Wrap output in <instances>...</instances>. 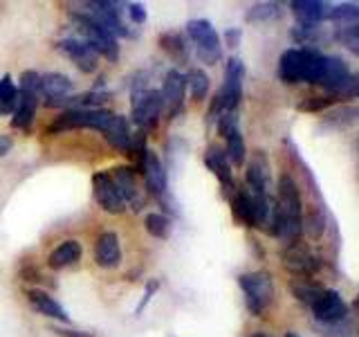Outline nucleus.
Here are the masks:
<instances>
[{
	"label": "nucleus",
	"instance_id": "1",
	"mask_svg": "<svg viewBox=\"0 0 359 337\" xmlns=\"http://www.w3.org/2000/svg\"><path fill=\"white\" fill-rule=\"evenodd\" d=\"M243 81H245V63L238 56H231L224 65V77L222 86L211 99L209 110H207V121H216L222 112H238V106L243 101Z\"/></svg>",
	"mask_w": 359,
	"mask_h": 337
},
{
	"label": "nucleus",
	"instance_id": "32",
	"mask_svg": "<svg viewBox=\"0 0 359 337\" xmlns=\"http://www.w3.org/2000/svg\"><path fill=\"white\" fill-rule=\"evenodd\" d=\"M292 39H294L303 48H314L317 43L330 39L328 34L323 32L321 25H294L292 27Z\"/></svg>",
	"mask_w": 359,
	"mask_h": 337
},
{
	"label": "nucleus",
	"instance_id": "40",
	"mask_svg": "<svg viewBox=\"0 0 359 337\" xmlns=\"http://www.w3.org/2000/svg\"><path fill=\"white\" fill-rule=\"evenodd\" d=\"M321 337H355V329L351 324V317H346L344 322H337V324H325L321 326Z\"/></svg>",
	"mask_w": 359,
	"mask_h": 337
},
{
	"label": "nucleus",
	"instance_id": "9",
	"mask_svg": "<svg viewBox=\"0 0 359 337\" xmlns=\"http://www.w3.org/2000/svg\"><path fill=\"white\" fill-rule=\"evenodd\" d=\"M278 258H280V265H283L287 272L297 275L301 279L314 277L321 270V265H323L321 263V256L314 254L303 241L285 245L283 250L278 252Z\"/></svg>",
	"mask_w": 359,
	"mask_h": 337
},
{
	"label": "nucleus",
	"instance_id": "47",
	"mask_svg": "<svg viewBox=\"0 0 359 337\" xmlns=\"http://www.w3.org/2000/svg\"><path fill=\"white\" fill-rule=\"evenodd\" d=\"M54 335L59 337H95L93 331H79V329H63V326H54L52 329Z\"/></svg>",
	"mask_w": 359,
	"mask_h": 337
},
{
	"label": "nucleus",
	"instance_id": "38",
	"mask_svg": "<svg viewBox=\"0 0 359 337\" xmlns=\"http://www.w3.org/2000/svg\"><path fill=\"white\" fill-rule=\"evenodd\" d=\"M330 39L341 43L348 52L359 54V22H353V25H337L330 34Z\"/></svg>",
	"mask_w": 359,
	"mask_h": 337
},
{
	"label": "nucleus",
	"instance_id": "28",
	"mask_svg": "<svg viewBox=\"0 0 359 337\" xmlns=\"http://www.w3.org/2000/svg\"><path fill=\"white\" fill-rule=\"evenodd\" d=\"M187 77V90L194 101H205L209 97V88H211V79L209 74L202 70V67H191L189 72H184Z\"/></svg>",
	"mask_w": 359,
	"mask_h": 337
},
{
	"label": "nucleus",
	"instance_id": "16",
	"mask_svg": "<svg viewBox=\"0 0 359 337\" xmlns=\"http://www.w3.org/2000/svg\"><path fill=\"white\" fill-rule=\"evenodd\" d=\"M351 67H348V63L341 59V56L337 54H325L323 56V72H321V79H319V86H323L325 90H328V95L337 99V95H339V90L351 81Z\"/></svg>",
	"mask_w": 359,
	"mask_h": 337
},
{
	"label": "nucleus",
	"instance_id": "22",
	"mask_svg": "<svg viewBox=\"0 0 359 337\" xmlns=\"http://www.w3.org/2000/svg\"><path fill=\"white\" fill-rule=\"evenodd\" d=\"M18 88V86H16ZM41 104V95L29 93V90H20L18 88V101L16 108L11 112V128L18 131H29L34 117H36V108Z\"/></svg>",
	"mask_w": 359,
	"mask_h": 337
},
{
	"label": "nucleus",
	"instance_id": "20",
	"mask_svg": "<svg viewBox=\"0 0 359 337\" xmlns=\"http://www.w3.org/2000/svg\"><path fill=\"white\" fill-rule=\"evenodd\" d=\"M25 297L29 301V306L36 310L39 315H43V317L56 319V322H61V324H70V315H67V310L50 295L48 290H43V288H27Z\"/></svg>",
	"mask_w": 359,
	"mask_h": 337
},
{
	"label": "nucleus",
	"instance_id": "25",
	"mask_svg": "<svg viewBox=\"0 0 359 337\" xmlns=\"http://www.w3.org/2000/svg\"><path fill=\"white\" fill-rule=\"evenodd\" d=\"M81 256H83V245L76 239H65L48 254V265L52 270H63V267H70V265L79 263Z\"/></svg>",
	"mask_w": 359,
	"mask_h": 337
},
{
	"label": "nucleus",
	"instance_id": "36",
	"mask_svg": "<svg viewBox=\"0 0 359 337\" xmlns=\"http://www.w3.org/2000/svg\"><path fill=\"white\" fill-rule=\"evenodd\" d=\"M301 232L308 236L312 241H319L323 232H325V213L317 207V209H310L306 216L301 218Z\"/></svg>",
	"mask_w": 359,
	"mask_h": 337
},
{
	"label": "nucleus",
	"instance_id": "29",
	"mask_svg": "<svg viewBox=\"0 0 359 337\" xmlns=\"http://www.w3.org/2000/svg\"><path fill=\"white\" fill-rule=\"evenodd\" d=\"M144 230L149 232L153 239H168L173 232V220L168 213H162V211H151L144 216Z\"/></svg>",
	"mask_w": 359,
	"mask_h": 337
},
{
	"label": "nucleus",
	"instance_id": "30",
	"mask_svg": "<svg viewBox=\"0 0 359 337\" xmlns=\"http://www.w3.org/2000/svg\"><path fill=\"white\" fill-rule=\"evenodd\" d=\"M285 5L280 3H256L252 7H247L245 11V20L247 22H269L283 16Z\"/></svg>",
	"mask_w": 359,
	"mask_h": 337
},
{
	"label": "nucleus",
	"instance_id": "18",
	"mask_svg": "<svg viewBox=\"0 0 359 337\" xmlns=\"http://www.w3.org/2000/svg\"><path fill=\"white\" fill-rule=\"evenodd\" d=\"M74 90L72 79L63 72H45L41 74V99L48 108H56L59 101L70 97Z\"/></svg>",
	"mask_w": 359,
	"mask_h": 337
},
{
	"label": "nucleus",
	"instance_id": "8",
	"mask_svg": "<svg viewBox=\"0 0 359 337\" xmlns=\"http://www.w3.org/2000/svg\"><path fill=\"white\" fill-rule=\"evenodd\" d=\"M162 119V95L157 88H144L130 93V124L142 133L155 128Z\"/></svg>",
	"mask_w": 359,
	"mask_h": 337
},
{
	"label": "nucleus",
	"instance_id": "2",
	"mask_svg": "<svg viewBox=\"0 0 359 337\" xmlns=\"http://www.w3.org/2000/svg\"><path fill=\"white\" fill-rule=\"evenodd\" d=\"M135 171L144 178L146 194L164 209L162 213H166V211L175 213V202L171 196V187H168V176H166V168L160 160V155L149 149L144 153L142 162L135 166Z\"/></svg>",
	"mask_w": 359,
	"mask_h": 337
},
{
	"label": "nucleus",
	"instance_id": "42",
	"mask_svg": "<svg viewBox=\"0 0 359 337\" xmlns=\"http://www.w3.org/2000/svg\"><path fill=\"white\" fill-rule=\"evenodd\" d=\"M241 128V121H238V112H222L216 119V131L220 138H227L229 133L238 131Z\"/></svg>",
	"mask_w": 359,
	"mask_h": 337
},
{
	"label": "nucleus",
	"instance_id": "12",
	"mask_svg": "<svg viewBox=\"0 0 359 337\" xmlns=\"http://www.w3.org/2000/svg\"><path fill=\"white\" fill-rule=\"evenodd\" d=\"M310 310H312L314 322L321 324V326L337 324V322H344L346 317H351V308H348V303L341 297V292L332 290V288H323V292L314 299Z\"/></svg>",
	"mask_w": 359,
	"mask_h": 337
},
{
	"label": "nucleus",
	"instance_id": "23",
	"mask_svg": "<svg viewBox=\"0 0 359 337\" xmlns=\"http://www.w3.org/2000/svg\"><path fill=\"white\" fill-rule=\"evenodd\" d=\"M157 43H160V50L177 65V70H180V65H187L189 63L191 48H189V41H187V37H184L182 32L168 29V32L160 34Z\"/></svg>",
	"mask_w": 359,
	"mask_h": 337
},
{
	"label": "nucleus",
	"instance_id": "6",
	"mask_svg": "<svg viewBox=\"0 0 359 337\" xmlns=\"http://www.w3.org/2000/svg\"><path fill=\"white\" fill-rule=\"evenodd\" d=\"M83 14H88L95 22H99L106 32H110L117 41L119 39H135V34L126 20H123V7L126 3H115V0H88L83 3Z\"/></svg>",
	"mask_w": 359,
	"mask_h": 337
},
{
	"label": "nucleus",
	"instance_id": "34",
	"mask_svg": "<svg viewBox=\"0 0 359 337\" xmlns=\"http://www.w3.org/2000/svg\"><path fill=\"white\" fill-rule=\"evenodd\" d=\"M290 290H292V295H294V299L299 303H303V306L310 308L314 303V299H317L323 292V286L314 284V281H310V279H299V281H294V284L290 286Z\"/></svg>",
	"mask_w": 359,
	"mask_h": 337
},
{
	"label": "nucleus",
	"instance_id": "10",
	"mask_svg": "<svg viewBox=\"0 0 359 337\" xmlns=\"http://www.w3.org/2000/svg\"><path fill=\"white\" fill-rule=\"evenodd\" d=\"M162 117L175 119L184 112V99H187V77L177 67H171L164 74L162 81Z\"/></svg>",
	"mask_w": 359,
	"mask_h": 337
},
{
	"label": "nucleus",
	"instance_id": "13",
	"mask_svg": "<svg viewBox=\"0 0 359 337\" xmlns=\"http://www.w3.org/2000/svg\"><path fill=\"white\" fill-rule=\"evenodd\" d=\"M108 173L115 183L121 200L126 202V207L133 211H140L144 207V191L140 187V173L135 171L130 164H119L108 168Z\"/></svg>",
	"mask_w": 359,
	"mask_h": 337
},
{
	"label": "nucleus",
	"instance_id": "50",
	"mask_svg": "<svg viewBox=\"0 0 359 337\" xmlns=\"http://www.w3.org/2000/svg\"><path fill=\"white\" fill-rule=\"evenodd\" d=\"M252 337H269V335H265V333H256V335H252Z\"/></svg>",
	"mask_w": 359,
	"mask_h": 337
},
{
	"label": "nucleus",
	"instance_id": "46",
	"mask_svg": "<svg viewBox=\"0 0 359 337\" xmlns=\"http://www.w3.org/2000/svg\"><path fill=\"white\" fill-rule=\"evenodd\" d=\"M20 277H22V281H29V284H36V286L45 284V281H43L45 277L34 265H25V267H22L20 270Z\"/></svg>",
	"mask_w": 359,
	"mask_h": 337
},
{
	"label": "nucleus",
	"instance_id": "35",
	"mask_svg": "<svg viewBox=\"0 0 359 337\" xmlns=\"http://www.w3.org/2000/svg\"><path fill=\"white\" fill-rule=\"evenodd\" d=\"M357 117H359V110L355 106H341L337 110L325 112L323 124H325V126H330V128H348V126H353V124L357 121Z\"/></svg>",
	"mask_w": 359,
	"mask_h": 337
},
{
	"label": "nucleus",
	"instance_id": "31",
	"mask_svg": "<svg viewBox=\"0 0 359 337\" xmlns=\"http://www.w3.org/2000/svg\"><path fill=\"white\" fill-rule=\"evenodd\" d=\"M16 101H18L16 81L11 79V74H3L0 77V117L11 115L16 108Z\"/></svg>",
	"mask_w": 359,
	"mask_h": 337
},
{
	"label": "nucleus",
	"instance_id": "49",
	"mask_svg": "<svg viewBox=\"0 0 359 337\" xmlns=\"http://www.w3.org/2000/svg\"><path fill=\"white\" fill-rule=\"evenodd\" d=\"M285 337H301V335H299V333H294V331H287V333H285Z\"/></svg>",
	"mask_w": 359,
	"mask_h": 337
},
{
	"label": "nucleus",
	"instance_id": "14",
	"mask_svg": "<svg viewBox=\"0 0 359 337\" xmlns=\"http://www.w3.org/2000/svg\"><path fill=\"white\" fill-rule=\"evenodd\" d=\"M54 50L56 52H61L65 59H70L79 70L86 72V74H93L97 72V61H99V56L97 52L90 48V45L83 41V39H79L76 34L74 37H63L54 43Z\"/></svg>",
	"mask_w": 359,
	"mask_h": 337
},
{
	"label": "nucleus",
	"instance_id": "39",
	"mask_svg": "<svg viewBox=\"0 0 359 337\" xmlns=\"http://www.w3.org/2000/svg\"><path fill=\"white\" fill-rule=\"evenodd\" d=\"M337 104V99L330 97V95H321V97H306L303 101H299L297 104V110L299 112H325L330 110L332 106Z\"/></svg>",
	"mask_w": 359,
	"mask_h": 337
},
{
	"label": "nucleus",
	"instance_id": "7",
	"mask_svg": "<svg viewBox=\"0 0 359 337\" xmlns=\"http://www.w3.org/2000/svg\"><path fill=\"white\" fill-rule=\"evenodd\" d=\"M115 112L108 110V108H70V110H63L59 117H56L50 126L48 133H65V131H79V128H95V131H104L106 124L112 119Z\"/></svg>",
	"mask_w": 359,
	"mask_h": 337
},
{
	"label": "nucleus",
	"instance_id": "17",
	"mask_svg": "<svg viewBox=\"0 0 359 337\" xmlns=\"http://www.w3.org/2000/svg\"><path fill=\"white\" fill-rule=\"evenodd\" d=\"M205 164H207L209 171L218 178V183H220V187H222L224 194H229V196H231L233 191H236L233 166H231L229 157H227V153H224L222 146H218V144H211V146H209L207 153H205Z\"/></svg>",
	"mask_w": 359,
	"mask_h": 337
},
{
	"label": "nucleus",
	"instance_id": "27",
	"mask_svg": "<svg viewBox=\"0 0 359 337\" xmlns=\"http://www.w3.org/2000/svg\"><path fill=\"white\" fill-rule=\"evenodd\" d=\"M276 74L280 79V84L285 86L301 84V48H287L280 54Z\"/></svg>",
	"mask_w": 359,
	"mask_h": 337
},
{
	"label": "nucleus",
	"instance_id": "15",
	"mask_svg": "<svg viewBox=\"0 0 359 337\" xmlns=\"http://www.w3.org/2000/svg\"><path fill=\"white\" fill-rule=\"evenodd\" d=\"M93 196L97 200V205L104 211L112 213V216H119V213L128 211L126 202L121 200L119 191H117L115 183H112L108 171H97L93 176Z\"/></svg>",
	"mask_w": 359,
	"mask_h": 337
},
{
	"label": "nucleus",
	"instance_id": "37",
	"mask_svg": "<svg viewBox=\"0 0 359 337\" xmlns=\"http://www.w3.org/2000/svg\"><path fill=\"white\" fill-rule=\"evenodd\" d=\"M328 20L334 22V27H337V25H353V22H359V5H357V3L330 5Z\"/></svg>",
	"mask_w": 359,
	"mask_h": 337
},
{
	"label": "nucleus",
	"instance_id": "44",
	"mask_svg": "<svg viewBox=\"0 0 359 337\" xmlns=\"http://www.w3.org/2000/svg\"><path fill=\"white\" fill-rule=\"evenodd\" d=\"M123 14L130 18L133 25H144L146 20H149V14H146V7L142 3H126L123 7Z\"/></svg>",
	"mask_w": 359,
	"mask_h": 337
},
{
	"label": "nucleus",
	"instance_id": "11",
	"mask_svg": "<svg viewBox=\"0 0 359 337\" xmlns=\"http://www.w3.org/2000/svg\"><path fill=\"white\" fill-rule=\"evenodd\" d=\"M245 189L254 196H269L272 189V164L263 149L250 153V160H245Z\"/></svg>",
	"mask_w": 359,
	"mask_h": 337
},
{
	"label": "nucleus",
	"instance_id": "4",
	"mask_svg": "<svg viewBox=\"0 0 359 337\" xmlns=\"http://www.w3.org/2000/svg\"><path fill=\"white\" fill-rule=\"evenodd\" d=\"M187 41L194 43V52L196 59L202 65H216L222 61V41L216 27L211 25L207 18H191L187 22V32H184Z\"/></svg>",
	"mask_w": 359,
	"mask_h": 337
},
{
	"label": "nucleus",
	"instance_id": "21",
	"mask_svg": "<svg viewBox=\"0 0 359 337\" xmlns=\"http://www.w3.org/2000/svg\"><path fill=\"white\" fill-rule=\"evenodd\" d=\"M287 7L297 18V25H321L323 20H328L330 11V3L321 0H290Z\"/></svg>",
	"mask_w": 359,
	"mask_h": 337
},
{
	"label": "nucleus",
	"instance_id": "3",
	"mask_svg": "<svg viewBox=\"0 0 359 337\" xmlns=\"http://www.w3.org/2000/svg\"><path fill=\"white\" fill-rule=\"evenodd\" d=\"M70 18L76 27V37L83 39L97 52V56H104V59H108V63L119 61V41L110 32H106L99 22L83 14L81 9H70Z\"/></svg>",
	"mask_w": 359,
	"mask_h": 337
},
{
	"label": "nucleus",
	"instance_id": "43",
	"mask_svg": "<svg viewBox=\"0 0 359 337\" xmlns=\"http://www.w3.org/2000/svg\"><path fill=\"white\" fill-rule=\"evenodd\" d=\"M18 88L41 95V72H36V70H25V72H20V77H18Z\"/></svg>",
	"mask_w": 359,
	"mask_h": 337
},
{
	"label": "nucleus",
	"instance_id": "33",
	"mask_svg": "<svg viewBox=\"0 0 359 337\" xmlns=\"http://www.w3.org/2000/svg\"><path fill=\"white\" fill-rule=\"evenodd\" d=\"M224 142H227L224 144V153H227L231 166H243L247 160V146H245V138H243L241 128L229 133L227 138H224Z\"/></svg>",
	"mask_w": 359,
	"mask_h": 337
},
{
	"label": "nucleus",
	"instance_id": "26",
	"mask_svg": "<svg viewBox=\"0 0 359 337\" xmlns=\"http://www.w3.org/2000/svg\"><path fill=\"white\" fill-rule=\"evenodd\" d=\"M323 52L317 48H301V84L319 86L323 72Z\"/></svg>",
	"mask_w": 359,
	"mask_h": 337
},
{
	"label": "nucleus",
	"instance_id": "19",
	"mask_svg": "<svg viewBox=\"0 0 359 337\" xmlns=\"http://www.w3.org/2000/svg\"><path fill=\"white\" fill-rule=\"evenodd\" d=\"M95 263L101 270H115L121 265V241L117 232L106 230L97 236L95 243Z\"/></svg>",
	"mask_w": 359,
	"mask_h": 337
},
{
	"label": "nucleus",
	"instance_id": "24",
	"mask_svg": "<svg viewBox=\"0 0 359 337\" xmlns=\"http://www.w3.org/2000/svg\"><path fill=\"white\" fill-rule=\"evenodd\" d=\"M101 135H104V140L112 146V149L126 153L130 138H133V124H130V119L126 115H119V112H115L112 119L106 124V128L101 131Z\"/></svg>",
	"mask_w": 359,
	"mask_h": 337
},
{
	"label": "nucleus",
	"instance_id": "48",
	"mask_svg": "<svg viewBox=\"0 0 359 337\" xmlns=\"http://www.w3.org/2000/svg\"><path fill=\"white\" fill-rule=\"evenodd\" d=\"M11 149H14V140H11L9 135H0V157L9 155Z\"/></svg>",
	"mask_w": 359,
	"mask_h": 337
},
{
	"label": "nucleus",
	"instance_id": "5",
	"mask_svg": "<svg viewBox=\"0 0 359 337\" xmlns=\"http://www.w3.org/2000/svg\"><path fill=\"white\" fill-rule=\"evenodd\" d=\"M238 286L245 295V306L252 317H263V312L274 301V277L267 270H254L238 277Z\"/></svg>",
	"mask_w": 359,
	"mask_h": 337
},
{
	"label": "nucleus",
	"instance_id": "41",
	"mask_svg": "<svg viewBox=\"0 0 359 337\" xmlns=\"http://www.w3.org/2000/svg\"><path fill=\"white\" fill-rule=\"evenodd\" d=\"M162 288V284H160V279H146V286H144V295H142V299H140V303L135 306V317H142L144 315V310L149 308V303H151V299L157 295V290Z\"/></svg>",
	"mask_w": 359,
	"mask_h": 337
},
{
	"label": "nucleus",
	"instance_id": "45",
	"mask_svg": "<svg viewBox=\"0 0 359 337\" xmlns=\"http://www.w3.org/2000/svg\"><path fill=\"white\" fill-rule=\"evenodd\" d=\"M222 39H224V45H229V48H238L241 45V39H243V29L241 27H229L227 32L222 34ZM220 39V41H222Z\"/></svg>",
	"mask_w": 359,
	"mask_h": 337
}]
</instances>
